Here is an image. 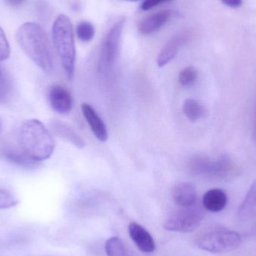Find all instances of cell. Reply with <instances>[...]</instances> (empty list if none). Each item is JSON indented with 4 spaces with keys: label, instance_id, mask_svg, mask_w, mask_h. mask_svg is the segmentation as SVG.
I'll list each match as a JSON object with an SVG mask.
<instances>
[{
    "label": "cell",
    "instance_id": "obj_19",
    "mask_svg": "<svg viewBox=\"0 0 256 256\" xmlns=\"http://www.w3.org/2000/svg\"><path fill=\"white\" fill-rule=\"evenodd\" d=\"M76 36L81 42H90L94 38L96 30L94 26L88 21H81L76 28Z\"/></svg>",
    "mask_w": 256,
    "mask_h": 256
},
{
    "label": "cell",
    "instance_id": "obj_8",
    "mask_svg": "<svg viewBox=\"0 0 256 256\" xmlns=\"http://www.w3.org/2000/svg\"><path fill=\"white\" fill-rule=\"evenodd\" d=\"M173 16L171 10H160L144 18L138 25L140 33L144 36L154 34L164 26Z\"/></svg>",
    "mask_w": 256,
    "mask_h": 256
},
{
    "label": "cell",
    "instance_id": "obj_20",
    "mask_svg": "<svg viewBox=\"0 0 256 256\" xmlns=\"http://www.w3.org/2000/svg\"><path fill=\"white\" fill-rule=\"evenodd\" d=\"M12 93V85L10 80L6 74L4 70L0 64V104H4L8 102Z\"/></svg>",
    "mask_w": 256,
    "mask_h": 256
},
{
    "label": "cell",
    "instance_id": "obj_21",
    "mask_svg": "<svg viewBox=\"0 0 256 256\" xmlns=\"http://www.w3.org/2000/svg\"><path fill=\"white\" fill-rule=\"evenodd\" d=\"M198 76V70L196 68L192 66L185 68L179 74V84L184 87L191 86L196 82Z\"/></svg>",
    "mask_w": 256,
    "mask_h": 256
},
{
    "label": "cell",
    "instance_id": "obj_27",
    "mask_svg": "<svg viewBox=\"0 0 256 256\" xmlns=\"http://www.w3.org/2000/svg\"><path fill=\"white\" fill-rule=\"evenodd\" d=\"M1 128H2V122H1V120H0V131H1Z\"/></svg>",
    "mask_w": 256,
    "mask_h": 256
},
{
    "label": "cell",
    "instance_id": "obj_6",
    "mask_svg": "<svg viewBox=\"0 0 256 256\" xmlns=\"http://www.w3.org/2000/svg\"><path fill=\"white\" fill-rule=\"evenodd\" d=\"M204 216L202 208L196 203L173 212L166 220L164 228L176 232H191L200 226Z\"/></svg>",
    "mask_w": 256,
    "mask_h": 256
},
{
    "label": "cell",
    "instance_id": "obj_18",
    "mask_svg": "<svg viewBox=\"0 0 256 256\" xmlns=\"http://www.w3.org/2000/svg\"><path fill=\"white\" fill-rule=\"evenodd\" d=\"M108 256H130L124 242L120 238L112 237L105 244Z\"/></svg>",
    "mask_w": 256,
    "mask_h": 256
},
{
    "label": "cell",
    "instance_id": "obj_7",
    "mask_svg": "<svg viewBox=\"0 0 256 256\" xmlns=\"http://www.w3.org/2000/svg\"><path fill=\"white\" fill-rule=\"evenodd\" d=\"M48 99L52 109L58 114H68L73 108L72 94L62 86H52L48 92Z\"/></svg>",
    "mask_w": 256,
    "mask_h": 256
},
{
    "label": "cell",
    "instance_id": "obj_9",
    "mask_svg": "<svg viewBox=\"0 0 256 256\" xmlns=\"http://www.w3.org/2000/svg\"><path fill=\"white\" fill-rule=\"evenodd\" d=\"M129 236L142 252L146 254L153 252L155 250V242L150 233L140 224L131 222L128 227Z\"/></svg>",
    "mask_w": 256,
    "mask_h": 256
},
{
    "label": "cell",
    "instance_id": "obj_28",
    "mask_svg": "<svg viewBox=\"0 0 256 256\" xmlns=\"http://www.w3.org/2000/svg\"><path fill=\"white\" fill-rule=\"evenodd\" d=\"M126 1H138V0H126Z\"/></svg>",
    "mask_w": 256,
    "mask_h": 256
},
{
    "label": "cell",
    "instance_id": "obj_26",
    "mask_svg": "<svg viewBox=\"0 0 256 256\" xmlns=\"http://www.w3.org/2000/svg\"><path fill=\"white\" fill-rule=\"evenodd\" d=\"M6 1L7 2L10 6H20L21 4H22L25 0H6Z\"/></svg>",
    "mask_w": 256,
    "mask_h": 256
},
{
    "label": "cell",
    "instance_id": "obj_22",
    "mask_svg": "<svg viewBox=\"0 0 256 256\" xmlns=\"http://www.w3.org/2000/svg\"><path fill=\"white\" fill-rule=\"evenodd\" d=\"M18 204V198L12 192L0 188V210L12 208Z\"/></svg>",
    "mask_w": 256,
    "mask_h": 256
},
{
    "label": "cell",
    "instance_id": "obj_4",
    "mask_svg": "<svg viewBox=\"0 0 256 256\" xmlns=\"http://www.w3.org/2000/svg\"><path fill=\"white\" fill-rule=\"evenodd\" d=\"M242 243V238L240 234L225 228L204 232L196 238V244L200 249L214 254L236 250Z\"/></svg>",
    "mask_w": 256,
    "mask_h": 256
},
{
    "label": "cell",
    "instance_id": "obj_10",
    "mask_svg": "<svg viewBox=\"0 0 256 256\" xmlns=\"http://www.w3.org/2000/svg\"><path fill=\"white\" fill-rule=\"evenodd\" d=\"M81 109H82L84 118L86 120L87 123L96 138L99 141L106 142L109 138L108 128L100 116L96 112V110L88 104H82Z\"/></svg>",
    "mask_w": 256,
    "mask_h": 256
},
{
    "label": "cell",
    "instance_id": "obj_25",
    "mask_svg": "<svg viewBox=\"0 0 256 256\" xmlns=\"http://www.w3.org/2000/svg\"><path fill=\"white\" fill-rule=\"evenodd\" d=\"M220 1L222 2V4L232 8H237L243 4V0H220Z\"/></svg>",
    "mask_w": 256,
    "mask_h": 256
},
{
    "label": "cell",
    "instance_id": "obj_17",
    "mask_svg": "<svg viewBox=\"0 0 256 256\" xmlns=\"http://www.w3.org/2000/svg\"><path fill=\"white\" fill-rule=\"evenodd\" d=\"M182 111L185 116L190 122H196L207 116L206 106L196 99H186L182 106Z\"/></svg>",
    "mask_w": 256,
    "mask_h": 256
},
{
    "label": "cell",
    "instance_id": "obj_24",
    "mask_svg": "<svg viewBox=\"0 0 256 256\" xmlns=\"http://www.w3.org/2000/svg\"><path fill=\"white\" fill-rule=\"evenodd\" d=\"M170 1V0H144L141 4V9L142 10H148L154 8L156 7L159 4L166 2Z\"/></svg>",
    "mask_w": 256,
    "mask_h": 256
},
{
    "label": "cell",
    "instance_id": "obj_12",
    "mask_svg": "<svg viewBox=\"0 0 256 256\" xmlns=\"http://www.w3.org/2000/svg\"><path fill=\"white\" fill-rule=\"evenodd\" d=\"M50 128L56 136L67 140L75 147L82 149L86 147L84 138L70 127L69 124L57 118H52L50 121Z\"/></svg>",
    "mask_w": 256,
    "mask_h": 256
},
{
    "label": "cell",
    "instance_id": "obj_23",
    "mask_svg": "<svg viewBox=\"0 0 256 256\" xmlns=\"http://www.w3.org/2000/svg\"><path fill=\"white\" fill-rule=\"evenodd\" d=\"M10 49L8 40L4 30L0 26V61L8 60L10 56Z\"/></svg>",
    "mask_w": 256,
    "mask_h": 256
},
{
    "label": "cell",
    "instance_id": "obj_16",
    "mask_svg": "<svg viewBox=\"0 0 256 256\" xmlns=\"http://www.w3.org/2000/svg\"><path fill=\"white\" fill-rule=\"evenodd\" d=\"M238 218L245 221L256 218V180L250 188L244 200L239 207Z\"/></svg>",
    "mask_w": 256,
    "mask_h": 256
},
{
    "label": "cell",
    "instance_id": "obj_14",
    "mask_svg": "<svg viewBox=\"0 0 256 256\" xmlns=\"http://www.w3.org/2000/svg\"><path fill=\"white\" fill-rule=\"evenodd\" d=\"M228 202L226 194L220 189H212L204 194L202 206L209 212L216 213L225 208Z\"/></svg>",
    "mask_w": 256,
    "mask_h": 256
},
{
    "label": "cell",
    "instance_id": "obj_11",
    "mask_svg": "<svg viewBox=\"0 0 256 256\" xmlns=\"http://www.w3.org/2000/svg\"><path fill=\"white\" fill-rule=\"evenodd\" d=\"M174 203L180 208L190 207L197 202V190L195 185L190 182L176 184L172 189Z\"/></svg>",
    "mask_w": 256,
    "mask_h": 256
},
{
    "label": "cell",
    "instance_id": "obj_5",
    "mask_svg": "<svg viewBox=\"0 0 256 256\" xmlns=\"http://www.w3.org/2000/svg\"><path fill=\"white\" fill-rule=\"evenodd\" d=\"M124 24L126 18H120L111 27L105 37L98 64V72L100 76H108L115 66L120 52Z\"/></svg>",
    "mask_w": 256,
    "mask_h": 256
},
{
    "label": "cell",
    "instance_id": "obj_2",
    "mask_svg": "<svg viewBox=\"0 0 256 256\" xmlns=\"http://www.w3.org/2000/svg\"><path fill=\"white\" fill-rule=\"evenodd\" d=\"M18 143L24 153L37 162L49 159L55 149V142L49 130L34 118L22 123Z\"/></svg>",
    "mask_w": 256,
    "mask_h": 256
},
{
    "label": "cell",
    "instance_id": "obj_1",
    "mask_svg": "<svg viewBox=\"0 0 256 256\" xmlns=\"http://www.w3.org/2000/svg\"><path fill=\"white\" fill-rule=\"evenodd\" d=\"M16 40L27 56L42 70L50 74L54 68L50 45L44 30L39 24L26 22L18 28Z\"/></svg>",
    "mask_w": 256,
    "mask_h": 256
},
{
    "label": "cell",
    "instance_id": "obj_15",
    "mask_svg": "<svg viewBox=\"0 0 256 256\" xmlns=\"http://www.w3.org/2000/svg\"><path fill=\"white\" fill-rule=\"evenodd\" d=\"M2 155L9 162L24 168H34L37 165V162L30 159L24 153L18 143V146H8L4 148L2 150Z\"/></svg>",
    "mask_w": 256,
    "mask_h": 256
},
{
    "label": "cell",
    "instance_id": "obj_3",
    "mask_svg": "<svg viewBox=\"0 0 256 256\" xmlns=\"http://www.w3.org/2000/svg\"><path fill=\"white\" fill-rule=\"evenodd\" d=\"M52 36L64 74L70 80L74 75L76 48L73 25L68 16L64 14L57 16L52 25Z\"/></svg>",
    "mask_w": 256,
    "mask_h": 256
},
{
    "label": "cell",
    "instance_id": "obj_13",
    "mask_svg": "<svg viewBox=\"0 0 256 256\" xmlns=\"http://www.w3.org/2000/svg\"><path fill=\"white\" fill-rule=\"evenodd\" d=\"M188 34L184 32L172 38L160 52L156 60L158 66L160 68L164 67L170 62L172 61L177 56L180 46L188 40Z\"/></svg>",
    "mask_w": 256,
    "mask_h": 256
}]
</instances>
